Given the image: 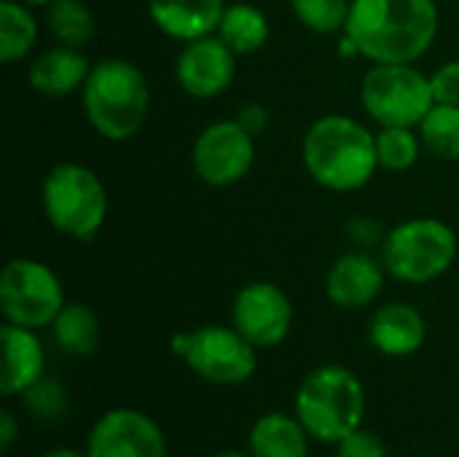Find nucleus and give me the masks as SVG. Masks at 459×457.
<instances>
[{"instance_id":"nucleus-10","label":"nucleus","mask_w":459,"mask_h":457,"mask_svg":"<svg viewBox=\"0 0 459 457\" xmlns=\"http://www.w3.org/2000/svg\"><path fill=\"white\" fill-rule=\"evenodd\" d=\"M191 164L202 183L212 189L234 186L255 164V137L237 119L212 121L196 135Z\"/></svg>"},{"instance_id":"nucleus-26","label":"nucleus","mask_w":459,"mask_h":457,"mask_svg":"<svg viewBox=\"0 0 459 457\" xmlns=\"http://www.w3.org/2000/svg\"><path fill=\"white\" fill-rule=\"evenodd\" d=\"M293 16L315 35H342L352 0H288Z\"/></svg>"},{"instance_id":"nucleus-35","label":"nucleus","mask_w":459,"mask_h":457,"mask_svg":"<svg viewBox=\"0 0 459 457\" xmlns=\"http://www.w3.org/2000/svg\"><path fill=\"white\" fill-rule=\"evenodd\" d=\"M215 457H250V455H245V453H237V450H226V453H221V455H215Z\"/></svg>"},{"instance_id":"nucleus-24","label":"nucleus","mask_w":459,"mask_h":457,"mask_svg":"<svg viewBox=\"0 0 459 457\" xmlns=\"http://www.w3.org/2000/svg\"><path fill=\"white\" fill-rule=\"evenodd\" d=\"M422 145L444 162H459V105L436 102L417 127Z\"/></svg>"},{"instance_id":"nucleus-31","label":"nucleus","mask_w":459,"mask_h":457,"mask_svg":"<svg viewBox=\"0 0 459 457\" xmlns=\"http://www.w3.org/2000/svg\"><path fill=\"white\" fill-rule=\"evenodd\" d=\"M234 119H237L253 137H258V135L266 132V127H269V110H266L261 102H242V105L237 108Z\"/></svg>"},{"instance_id":"nucleus-33","label":"nucleus","mask_w":459,"mask_h":457,"mask_svg":"<svg viewBox=\"0 0 459 457\" xmlns=\"http://www.w3.org/2000/svg\"><path fill=\"white\" fill-rule=\"evenodd\" d=\"M40 457H89V455H81V453H75V450H51V453H43Z\"/></svg>"},{"instance_id":"nucleus-30","label":"nucleus","mask_w":459,"mask_h":457,"mask_svg":"<svg viewBox=\"0 0 459 457\" xmlns=\"http://www.w3.org/2000/svg\"><path fill=\"white\" fill-rule=\"evenodd\" d=\"M347 234H350V240L355 242V248L358 250H371L374 245H382L385 242V229H382V224L377 221V218H371V215H358V218H352L350 224H347Z\"/></svg>"},{"instance_id":"nucleus-25","label":"nucleus","mask_w":459,"mask_h":457,"mask_svg":"<svg viewBox=\"0 0 459 457\" xmlns=\"http://www.w3.org/2000/svg\"><path fill=\"white\" fill-rule=\"evenodd\" d=\"M422 137L414 127H379L377 156L379 167L387 172H406L417 164L422 154Z\"/></svg>"},{"instance_id":"nucleus-13","label":"nucleus","mask_w":459,"mask_h":457,"mask_svg":"<svg viewBox=\"0 0 459 457\" xmlns=\"http://www.w3.org/2000/svg\"><path fill=\"white\" fill-rule=\"evenodd\" d=\"M178 86L196 100H212L231 89L237 78V54L212 32L183 43L175 62Z\"/></svg>"},{"instance_id":"nucleus-34","label":"nucleus","mask_w":459,"mask_h":457,"mask_svg":"<svg viewBox=\"0 0 459 457\" xmlns=\"http://www.w3.org/2000/svg\"><path fill=\"white\" fill-rule=\"evenodd\" d=\"M19 3H24V5H30V8H48L54 0H19Z\"/></svg>"},{"instance_id":"nucleus-8","label":"nucleus","mask_w":459,"mask_h":457,"mask_svg":"<svg viewBox=\"0 0 459 457\" xmlns=\"http://www.w3.org/2000/svg\"><path fill=\"white\" fill-rule=\"evenodd\" d=\"M169 350L186 366L212 385H242L258 369L255 345H250L234 326H202L180 331L169 339Z\"/></svg>"},{"instance_id":"nucleus-23","label":"nucleus","mask_w":459,"mask_h":457,"mask_svg":"<svg viewBox=\"0 0 459 457\" xmlns=\"http://www.w3.org/2000/svg\"><path fill=\"white\" fill-rule=\"evenodd\" d=\"M46 24L56 43L83 48L94 38V13L83 0H54L46 8Z\"/></svg>"},{"instance_id":"nucleus-19","label":"nucleus","mask_w":459,"mask_h":457,"mask_svg":"<svg viewBox=\"0 0 459 457\" xmlns=\"http://www.w3.org/2000/svg\"><path fill=\"white\" fill-rule=\"evenodd\" d=\"M250 457H309V434L299 417L269 412L247 434Z\"/></svg>"},{"instance_id":"nucleus-14","label":"nucleus","mask_w":459,"mask_h":457,"mask_svg":"<svg viewBox=\"0 0 459 457\" xmlns=\"http://www.w3.org/2000/svg\"><path fill=\"white\" fill-rule=\"evenodd\" d=\"M385 264L368 250H350L339 256L325 275V294L342 310H363L385 288Z\"/></svg>"},{"instance_id":"nucleus-6","label":"nucleus","mask_w":459,"mask_h":457,"mask_svg":"<svg viewBox=\"0 0 459 457\" xmlns=\"http://www.w3.org/2000/svg\"><path fill=\"white\" fill-rule=\"evenodd\" d=\"M457 250V232L446 221L409 218L385 234L379 259L390 277L409 286H425L452 269Z\"/></svg>"},{"instance_id":"nucleus-4","label":"nucleus","mask_w":459,"mask_h":457,"mask_svg":"<svg viewBox=\"0 0 459 457\" xmlns=\"http://www.w3.org/2000/svg\"><path fill=\"white\" fill-rule=\"evenodd\" d=\"M296 417L323 444H339L366 417V391L358 374L339 364L317 366L296 393Z\"/></svg>"},{"instance_id":"nucleus-11","label":"nucleus","mask_w":459,"mask_h":457,"mask_svg":"<svg viewBox=\"0 0 459 457\" xmlns=\"http://www.w3.org/2000/svg\"><path fill=\"white\" fill-rule=\"evenodd\" d=\"M231 326L258 350L274 347L290 334L293 304L288 294L269 280L247 283L231 302Z\"/></svg>"},{"instance_id":"nucleus-22","label":"nucleus","mask_w":459,"mask_h":457,"mask_svg":"<svg viewBox=\"0 0 459 457\" xmlns=\"http://www.w3.org/2000/svg\"><path fill=\"white\" fill-rule=\"evenodd\" d=\"M38 19L32 16L30 5L19 0L0 3V59L5 65L22 62L38 46Z\"/></svg>"},{"instance_id":"nucleus-21","label":"nucleus","mask_w":459,"mask_h":457,"mask_svg":"<svg viewBox=\"0 0 459 457\" xmlns=\"http://www.w3.org/2000/svg\"><path fill=\"white\" fill-rule=\"evenodd\" d=\"M51 331L56 347L75 358L91 356L100 345V318L89 304L81 302H67L54 318Z\"/></svg>"},{"instance_id":"nucleus-27","label":"nucleus","mask_w":459,"mask_h":457,"mask_svg":"<svg viewBox=\"0 0 459 457\" xmlns=\"http://www.w3.org/2000/svg\"><path fill=\"white\" fill-rule=\"evenodd\" d=\"M24 396H27V407H30L38 417H54V415H59L62 407H65V393H62V388H59L56 382L46 380V377H40L30 391H24Z\"/></svg>"},{"instance_id":"nucleus-18","label":"nucleus","mask_w":459,"mask_h":457,"mask_svg":"<svg viewBox=\"0 0 459 457\" xmlns=\"http://www.w3.org/2000/svg\"><path fill=\"white\" fill-rule=\"evenodd\" d=\"M0 339H3L0 391L3 396H22L43 377V366H46L43 345L32 329H22L11 323L0 329Z\"/></svg>"},{"instance_id":"nucleus-12","label":"nucleus","mask_w":459,"mask_h":457,"mask_svg":"<svg viewBox=\"0 0 459 457\" xmlns=\"http://www.w3.org/2000/svg\"><path fill=\"white\" fill-rule=\"evenodd\" d=\"M89 457H167V442L153 417L137 409H110L89 431Z\"/></svg>"},{"instance_id":"nucleus-3","label":"nucleus","mask_w":459,"mask_h":457,"mask_svg":"<svg viewBox=\"0 0 459 457\" xmlns=\"http://www.w3.org/2000/svg\"><path fill=\"white\" fill-rule=\"evenodd\" d=\"M81 102L86 121L100 137L124 143L148 121L151 89L134 62L110 57L91 65V73L81 89Z\"/></svg>"},{"instance_id":"nucleus-29","label":"nucleus","mask_w":459,"mask_h":457,"mask_svg":"<svg viewBox=\"0 0 459 457\" xmlns=\"http://www.w3.org/2000/svg\"><path fill=\"white\" fill-rule=\"evenodd\" d=\"M430 86H433L436 102L459 105V59L444 62L441 67H436L430 75Z\"/></svg>"},{"instance_id":"nucleus-28","label":"nucleus","mask_w":459,"mask_h":457,"mask_svg":"<svg viewBox=\"0 0 459 457\" xmlns=\"http://www.w3.org/2000/svg\"><path fill=\"white\" fill-rule=\"evenodd\" d=\"M336 455L339 457H387V447L385 442L366 431V428H358L352 431L350 436H344L339 444H336Z\"/></svg>"},{"instance_id":"nucleus-5","label":"nucleus","mask_w":459,"mask_h":457,"mask_svg":"<svg viewBox=\"0 0 459 457\" xmlns=\"http://www.w3.org/2000/svg\"><path fill=\"white\" fill-rule=\"evenodd\" d=\"M40 207L54 232L89 242L108 218V189L100 175L78 162L54 164L40 183Z\"/></svg>"},{"instance_id":"nucleus-16","label":"nucleus","mask_w":459,"mask_h":457,"mask_svg":"<svg viewBox=\"0 0 459 457\" xmlns=\"http://www.w3.org/2000/svg\"><path fill=\"white\" fill-rule=\"evenodd\" d=\"M91 73V62L81 48L73 46H51L43 48L27 67L30 86L43 97H67L83 89Z\"/></svg>"},{"instance_id":"nucleus-17","label":"nucleus","mask_w":459,"mask_h":457,"mask_svg":"<svg viewBox=\"0 0 459 457\" xmlns=\"http://www.w3.org/2000/svg\"><path fill=\"white\" fill-rule=\"evenodd\" d=\"M223 8V0H148L151 22L180 43L218 32Z\"/></svg>"},{"instance_id":"nucleus-15","label":"nucleus","mask_w":459,"mask_h":457,"mask_svg":"<svg viewBox=\"0 0 459 457\" xmlns=\"http://www.w3.org/2000/svg\"><path fill=\"white\" fill-rule=\"evenodd\" d=\"M368 339L382 356H414L428 339V323L417 307L406 302H387L371 315Z\"/></svg>"},{"instance_id":"nucleus-1","label":"nucleus","mask_w":459,"mask_h":457,"mask_svg":"<svg viewBox=\"0 0 459 457\" xmlns=\"http://www.w3.org/2000/svg\"><path fill=\"white\" fill-rule=\"evenodd\" d=\"M441 27L436 0H352L344 35L371 65H417Z\"/></svg>"},{"instance_id":"nucleus-9","label":"nucleus","mask_w":459,"mask_h":457,"mask_svg":"<svg viewBox=\"0 0 459 457\" xmlns=\"http://www.w3.org/2000/svg\"><path fill=\"white\" fill-rule=\"evenodd\" d=\"M65 304V286L48 264L30 256L5 261L0 272V310L5 323L38 331L51 326Z\"/></svg>"},{"instance_id":"nucleus-32","label":"nucleus","mask_w":459,"mask_h":457,"mask_svg":"<svg viewBox=\"0 0 459 457\" xmlns=\"http://www.w3.org/2000/svg\"><path fill=\"white\" fill-rule=\"evenodd\" d=\"M16 420H13V415L11 412H3L0 415V450L3 453H8L11 447H13V439H16Z\"/></svg>"},{"instance_id":"nucleus-7","label":"nucleus","mask_w":459,"mask_h":457,"mask_svg":"<svg viewBox=\"0 0 459 457\" xmlns=\"http://www.w3.org/2000/svg\"><path fill=\"white\" fill-rule=\"evenodd\" d=\"M360 105L379 127H420L436 105L430 75L414 65H371L360 81Z\"/></svg>"},{"instance_id":"nucleus-2","label":"nucleus","mask_w":459,"mask_h":457,"mask_svg":"<svg viewBox=\"0 0 459 457\" xmlns=\"http://www.w3.org/2000/svg\"><path fill=\"white\" fill-rule=\"evenodd\" d=\"M301 159L317 186L336 194L358 191L379 170L377 135L352 116L325 113L309 124Z\"/></svg>"},{"instance_id":"nucleus-20","label":"nucleus","mask_w":459,"mask_h":457,"mask_svg":"<svg viewBox=\"0 0 459 457\" xmlns=\"http://www.w3.org/2000/svg\"><path fill=\"white\" fill-rule=\"evenodd\" d=\"M237 57H247V54H255L266 46L269 35H272V27H269V19L266 13L253 5V3H231L223 8V16H221V24H218V32H215Z\"/></svg>"}]
</instances>
